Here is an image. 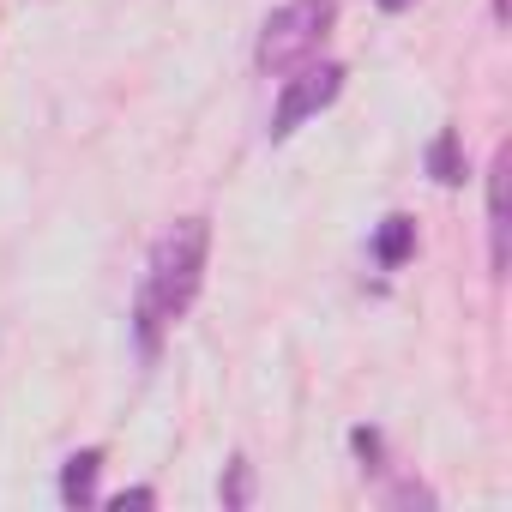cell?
<instances>
[{"mask_svg":"<svg viewBox=\"0 0 512 512\" xmlns=\"http://www.w3.org/2000/svg\"><path fill=\"white\" fill-rule=\"evenodd\" d=\"M350 446H356L368 464H380V434H374V428H356V434H350Z\"/></svg>","mask_w":512,"mask_h":512,"instance_id":"obj_9","label":"cell"},{"mask_svg":"<svg viewBox=\"0 0 512 512\" xmlns=\"http://www.w3.org/2000/svg\"><path fill=\"white\" fill-rule=\"evenodd\" d=\"M416 253V217H404V211H392L380 229H374V260L386 266V272H398L404 260Z\"/></svg>","mask_w":512,"mask_h":512,"instance_id":"obj_6","label":"cell"},{"mask_svg":"<svg viewBox=\"0 0 512 512\" xmlns=\"http://www.w3.org/2000/svg\"><path fill=\"white\" fill-rule=\"evenodd\" d=\"M115 506H121V512H127V506H157V494H151V488H121Z\"/></svg>","mask_w":512,"mask_h":512,"instance_id":"obj_10","label":"cell"},{"mask_svg":"<svg viewBox=\"0 0 512 512\" xmlns=\"http://www.w3.org/2000/svg\"><path fill=\"white\" fill-rule=\"evenodd\" d=\"M338 25V0H290V7H278L260 31V49H253V61H260V73H290L302 61L320 55V43L332 37Z\"/></svg>","mask_w":512,"mask_h":512,"instance_id":"obj_2","label":"cell"},{"mask_svg":"<svg viewBox=\"0 0 512 512\" xmlns=\"http://www.w3.org/2000/svg\"><path fill=\"white\" fill-rule=\"evenodd\" d=\"M205 253H211V223L205 217H181L175 229L157 235L145 278H139V296H133V332H139L145 356H157L163 332L193 308V296L205 284Z\"/></svg>","mask_w":512,"mask_h":512,"instance_id":"obj_1","label":"cell"},{"mask_svg":"<svg viewBox=\"0 0 512 512\" xmlns=\"http://www.w3.org/2000/svg\"><path fill=\"white\" fill-rule=\"evenodd\" d=\"M223 506H247L253 500V470H247V458H229V476H223Z\"/></svg>","mask_w":512,"mask_h":512,"instance_id":"obj_8","label":"cell"},{"mask_svg":"<svg viewBox=\"0 0 512 512\" xmlns=\"http://www.w3.org/2000/svg\"><path fill=\"white\" fill-rule=\"evenodd\" d=\"M428 175H434L440 187H458V181H464V151H458V127H440V133L428 139Z\"/></svg>","mask_w":512,"mask_h":512,"instance_id":"obj_7","label":"cell"},{"mask_svg":"<svg viewBox=\"0 0 512 512\" xmlns=\"http://www.w3.org/2000/svg\"><path fill=\"white\" fill-rule=\"evenodd\" d=\"M404 7H416V0H380V13H404Z\"/></svg>","mask_w":512,"mask_h":512,"instance_id":"obj_11","label":"cell"},{"mask_svg":"<svg viewBox=\"0 0 512 512\" xmlns=\"http://www.w3.org/2000/svg\"><path fill=\"white\" fill-rule=\"evenodd\" d=\"M506 181H512V151L500 145L488 163V247H494V272H506Z\"/></svg>","mask_w":512,"mask_h":512,"instance_id":"obj_4","label":"cell"},{"mask_svg":"<svg viewBox=\"0 0 512 512\" xmlns=\"http://www.w3.org/2000/svg\"><path fill=\"white\" fill-rule=\"evenodd\" d=\"M97 470H103V446H85L61 464V500L67 506H91L97 500Z\"/></svg>","mask_w":512,"mask_h":512,"instance_id":"obj_5","label":"cell"},{"mask_svg":"<svg viewBox=\"0 0 512 512\" xmlns=\"http://www.w3.org/2000/svg\"><path fill=\"white\" fill-rule=\"evenodd\" d=\"M338 91H344V67H338V61H320V67H302L296 79H284L278 109H272V145H278V139H290L308 115L332 109V103H338Z\"/></svg>","mask_w":512,"mask_h":512,"instance_id":"obj_3","label":"cell"}]
</instances>
